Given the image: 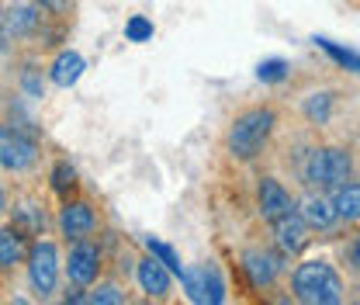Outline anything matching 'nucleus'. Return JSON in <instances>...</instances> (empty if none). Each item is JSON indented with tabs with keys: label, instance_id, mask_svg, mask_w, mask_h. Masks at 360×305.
<instances>
[{
	"label": "nucleus",
	"instance_id": "10",
	"mask_svg": "<svg viewBox=\"0 0 360 305\" xmlns=\"http://www.w3.org/2000/svg\"><path fill=\"white\" fill-rule=\"evenodd\" d=\"M295 208H298V216L305 218V225H309L312 232H329V229L340 222V216H336V208H333V201H329L326 191L305 194L302 205H295Z\"/></svg>",
	"mask_w": 360,
	"mask_h": 305
},
{
	"label": "nucleus",
	"instance_id": "4",
	"mask_svg": "<svg viewBox=\"0 0 360 305\" xmlns=\"http://www.w3.org/2000/svg\"><path fill=\"white\" fill-rule=\"evenodd\" d=\"M28 281H32V288L49 299L52 292H56V285H59V250H56V243L52 239H39V243H32L28 247Z\"/></svg>",
	"mask_w": 360,
	"mask_h": 305
},
{
	"label": "nucleus",
	"instance_id": "12",
	"mask_svg": "<svg viewBox=\"0 0 360 305\" xmlns=\"http://www.w3.org/2000/svg\"><path fill=\"white\" fill-rule=\"evenodd\" d=\"M243 270H246L253 288H274L277 274H281V257H274L267 250H246L243 254Z\"/></svg>",
	"mask_w": 360,
	"mask_h": 305
},
{
	"label": "nucleus",
	"instance_id": "2",
	"mask_svg": "<svg viewBox=\"0 0 360 305\" xmlns=\"http://www.w3.org/2000/svg\"><path fill=\"white\" fill-rule=\"evenodd\" d=\"M343 278L329 261H305L291 270V295L305 305H340Z\"/></svg>",
	"mask_w": 360,
	"mask_h": 305
},
{
	"label": "nucleus",
	"instance_id": "6",
	"mask_svg": "<svg viewBox=\"0 0 360 305\" xmlns=\"http://www.w3.org/2000/svg\"><path fill=\"white\" fill-rule=\"evenodd\" d=\"M66 274H70V281L80 285V288H87V285L97 281V274H101V250L90 243L87 236H84V239H73L70 257H66Z\"/></svg>",
	"mask_w": 360,
	"mask_h": 305
},
{
	"label": "nucleus",
	"instance_id": "5",
	"mask_svg": "<svg viewBox=\"0 0 360 305\" xmlns=\"http://www.w3.org/2000/svg\"><path fill=\"white\" fill-rule=\"evenodd\" d=\"M35 160H39V146H35L25 132L4 129V125H0V167H4V170L21 174V170H32Z\"/></svg>",
	"mask_w": 360,
	"mask_h": 305
},
{
	"label": "nucleus",
	"instance_id": "24",
	"mask_svg": "<svg viewBox=\"0 0 360 305\" xmlns=\"http://www.w3.org/2000/svg\"><path fill=\"white\" fill-rule=\"evenodd\" d=\"M0 212H4V187H0Z\"/></svg>",
	"mask_w": 360,
	"mask_h": 305
},
{
	"label": "nucleus",
	"instance_id": "3",
	"mask_svg": "<svg viewBox=\"0 0 360 305\" xmlns=\"http://www.w3.org/2000/svg\"><path fill=\"white\" fill-rule=\"evenodd\" d=\"M354 177V156L343 146H312L302 160V180L312 191H333Z\"/></svg>",
	"mask_w": 360,
	"mask_h": 305
},
{
	"label": "nucleus",
	"instance_id": "11",
	"mask_svg": "<svg viewBox=\"0 0 360 305\" xmlns=\"http://www.w3.org/2000/svg\"><path fill=\"white\" fill-rule=\"evenodd\" d=\"M94 229H97V216L87 201H66L59 208V232L66 239H84Z\"/></svg>",
	"mask_w": 360,
	"mask_h": 305
},
{
	"label": "nucleus",
	"instance_id": "20",
	"mask_svg": "<svg viewBox=\"0 0 360 305\" xmlns=\"http://www.w3.org/2000/svg\"><path fill=\"white\" fill-rule=\"evenodd\" d=\"M343 257H347V267H350V270L360 278V232H354V236H350V243L343 247Z\"/></svg>",
	"mask_w": 360,
	"mask_h": 305
},
{
	"label": "nucleus",
	"instance_id": "7",
	"mask_svg": "<svg viewBox=\"0 0 360 305\" xmlns=\"http://www.w3.org/2000/svg\"><path fill=\"white\" fill-rule=\"evenodd\" d=\"M270 225H274V239H277V247H281L288 257H298V254L312 243V229L305 225V218L298 216V208L284 212L281 218H274Z\"/></svg>",
	"mask_w": 360,
	"mask_h": 305
},
{
	"label": "nucleus",
	"instance_id": "19",
	"mask_svg": "<svg viewBox=\"0 0 360 305\" xmlns=\"http://www.w3.org/2000/svg\"><path fill=\"white\" fill-rule=\"evenodd\" d=\"M73 184H77L73 167H70V163H56V170H52V187H56L59 194H66V191H73Z\"/></svg>",
	"mask_w": 360,
	"mask_h": 305
},
{
	"label": "nucleus",
	"instance_id": "21",
	"mask_svg": "<svg viewBox=\"0 0 360 305\" xmlns=\"http://www.w3.org/2000/svg\"><path fill=\"white\" fill-rule=\"evenodd\" d=\"M87 302H125V295L118 292V285H97V292L87 295Z\"/></svg>",
	"mask_w": 360,
	"mask_h": 305
},
{
	"label": "nucleus",
	"instance_id": "17",
	"mask_svg": "<svg viewBox=\"0 0 360 305\" xmlns=\"http://www.w3.org/2000/svg\"><path fill=\"white\" fill-rule=\"evenodd\" d=\"M333 94L329 90H319V94H309L305 97V118L312 122V125H326L329 118H333Z\"/></svg>",
	"mask_w": 360,
	"mask_h": 305
},
{
	"label": "nucleus",
	"instance_id": "23",
	"mask_svg": "<svg viewBox=\"0 0 360 305\" xmlns=\"http://www.w3.org/2000/svg\"><path fill=\"white\" fill-rule=\"evenodd\" d=\"M39 4L49 7V11H56V14H59V11H66V0H39Z\"/></svg>",
	"mask_w": 360,
	"mask_h": 305
},
{
	"label": "nucleus",
	"instance_id": "15",
	"mask_svg": "<svg viewBox=\"0 0 360 305\" xmlns=\"http://www.w3.org/2000/svg\"><path fill=\"white\" fill-rule=\"evenodd\" d=\"M4 28H7V35H32L35 28H39V14L28 7V4H18V7H11L7 14H4Z\"/></svg>",
	"mask_w": 360,
	"mask_h": 305
},
{
	"label": "nucleus",
	"instance_id": "18",
	"mask_svg": "<svg viewBox=\"0 0 360 305\" xmlns=\"http://www.w3.org/2000/svg\"><path fill=\"white\" fill-rule=\"evenodd\" d=\"M146 247H149V254H153V257H160V261H163L167 267H170V274H177L180 281H184L187 267H184V263L177 261V254H174V250H170L167 243H160V239H146Z\"/></svg>",
	"mask_w": 360,
	"mask_h": 305
},
{
	"label": "nucleus",
	"instance_id": "9",
	"mask_svg": "<svg viewBox=\"0 0 360 305\" xmlns=\"http://www.w3.org/2000/svg\"><path fill=\"white\" fill-rule=\"evenodd\" d=\"M135 278H139V288L149 295V299H167L170 288H174V278H170V267L160 261V257H142L135 267Z\"/></svg>",
	"mask_w": 360,
	"mask_h": 305
},
{
	"label": "nucleus",
	"instance_id": "22",
	"mask_svg": "<svg viewBox=\"0 0 360 305\" xmlns=\"http://www.w3.org/2000/svg\"><path fill=\"white\" fill-rule=\"evenodd\" d=\"M149 32H153V25H146V21H142V18H135L132 25H129V35H132L135 42H139V39H146V35H149Z\"/></svg>",
	"mask_w": 360,
	"mask_h": 305
},
{
	"label": "nucleus",
	"instance_id": "8",
	"mask_svg": "<svg viewBox=\"0 0 360 305\" xmlns=\"http://www.w3.org/2000/svg\"><path fill=\"white\" fill-rule=\"evenodd\" d=\"M291 208H295V201H291L288 187L277 177H260L257 180V212H260L264 222H274V218H281Z\"/></svg>",
	"mask_w": 360,
	"mask_h": 305
},
{
	"label": "nucleus",
	"instance_id": "14",
	"mask_svg": "<svg viewBox=\"0 0 360 305\" xmlns=\"http://www.w3.org/2000/svg\"><path fill=\"white\" fill-rule=\"evenodd\" d=\"M329 201H333L340 222H360V180L350 177L347 184L333 187V191H329Z\"/></svg>",
	"mask_w": 360,
	"mask_h": 305
},
{
	"label": "nucleus",
	"instance_id": "16",
	"mask_svg": "<svg viewBox=\"0 0 360 305\" xmlns=\"http://www.w3.org/2000/svg\"><path fill=\"white\" fill-rule=\"evenodd\" d=\"M80 73H84V59L77 52H59L56 56V63H52V84L70 87V84L80 80Z\"/></svg>",
	"mask_w": 360,
	"mask_h": 305
},
{
	"label": "nucleus",
	"instance_id": "1",
	"mask_svg": "<svg viewBox=\"0 0 360 305\" xmlns=\"http://www.w3.org/2000/svg\"><path fill=\"white\" fill-rule=\"evenodd\" d=\"M277 125V111L270 104H257V108H246L232 118L229 135H225V149L232 160L239 163H253L264 149H267L270 135Z\"/></svg>",
	"mask_w": 360,
	"mask_h": 305
},
{
	"label": "nucleus",
	"instance_id": "13",
	"mask_svg": "<svg viewBox=\"0 0 360 305\" xmlns=\"http://www.w3.org/2000/svg\"><path fill=\"white\" fill-rule=\"evenodd\" d=\"M28 257V232L18 225L0 229V270H14Z\"/></svg>",
	"mask_w": 360,
	"mask_h": 305
}]
</instances>
